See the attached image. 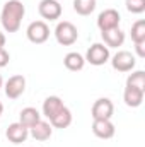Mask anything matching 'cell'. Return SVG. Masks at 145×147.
<instances>
[{
  "instance_id": "cell-1",
  "label": "cell",
  "mask_w": 145,
  "mask_h": 147,
  "mask_svg": "<svg viewBox=\"0 0 145 147\" xmlns=\"http://www.w3.org/2000/svg\"><path fill=\"white\" fill-rule=\"evenodd\" d=\"M24 16H26V7L21 0H7L0 12L2 28L7 33H17L21 29Z\"/></svg>"
},
{
  "instance_id": "cell-2",
  "label": "cell",
  "mask_w": 145,
  "mask_h": 147,
  "mask_svg": "<svg viewBox=\"0 0 145 147\" xmlns=\"http://www.w3.org/2000/svg\"><path fill=\"white\" fill-rule=\"evenodd\" d=\"M55 38L62 46H72L79 39V31L70 21H62L55 28Z\"/></svg>"
},
{
  "instance_id": "cell-3",
  "label": "cell",
  "mask_w": 145,
  "mask_h": 147,
  "mask_svg": "<svg viewBox=\"0 0 145 147\" xmlns=\"http://www.w3.org/2000/svg\"><path fill=\"white\" fill-rule=\"evenodd\" d=\"M84 58H85V62H89L91 65L101 67V65H104L106 62H109L111 53H109V48L104 43H94V45H91V48L87 50V53H85Z\"/></svg>"
},
{
  "instance_id": "cell-4",
  "label": "cell",
  "mask_w": 145,
  "mask_h": 147,
  "mask_svg": "<svg viewBox=\"0 0 145 147\" xmlns=\"http://www.w3.org/2000/svg\"><path fill=\"white\" fill-rule=\"evenodd\" d=\"M26 36L34 45H43L50 38V28L44 21H33L26 29Z\"/></svg>"
},
{
  "instance_id": "cell-5",
  "label": "cell",
  "mask_w": 145,
  "mask_h": 147,
  "mask_svg": "<svg viewBox=\"0 0 145 147\" xmlns=\"http://www.w3.org/2000/svg\"><path fill=\"white\" fill-rule=\"evenodd\" d=\"M137 65L135 55L126 50H119L113 58H111V67L118 72H132Z\"/></svg>"
},
{
  "instance_id": "cell-6",
  "label": "cell",
  "mask_w": 145,
  "mask_h": 147,
  "mask_svg": "<svg viewBox=\"0 0 145 147\" xmlns=\"http://www.w3.org/2000/svg\"><path fill=\"white\" fill-rule=\"evenodd\" d=\"M3 91H5V96L9 99H17L24 94L26 91V77L17 74V75H12L7 79V82L3 84Z\"/></svg>"
},
{
  "instance_id": "cell-7",
  "label": "cell",
  "mask_w": 145,
  "mask_h": 147,
  "mask_svg": "<svg viewBox=\"0 0 145 147\" xmlns=\"http://www.w3.org/2000/svg\"><path fill=\"white\" fill-rule=\"evenodd\" d=\"M121 22V16L116 9H104L99 16H97V28L99 31H109L114 28H119Z\"/></svg>"
},
{
  "instance_id": "cell-8",
  "label": "cell",
  "mask_w": 145,
  "mask_h": 147,
  "mask_svg": "<svg viewBox=\"0 0 145 147\" xmlns=\"http://www.w3.org/2000/svg\"><path fill=\"white\" fill-rule=\"evenodd\" d=\"M38 12L46 21H56L62 17L63 9H62L58 0H41L38 5Z\"/></svg>"
},
{
  "instance_id": "cell-9",
  "label": "cell",
  "mask_w": 145,
  "mask_h": 147,
  "mask_svg": "<svg viewBox=\"0 0 145 147\" xmlns=\"http://www.w3.org/2000/svg\"><path fill=\"white\" fill-rule=\"evenodd\" d=\"M114 113V105L109 98H99L94 101L92 105V110H91V115H92V120H99V118H108L111 120Z\"/></svg>"
},
{
  "instance_id": "cell-10",
  "label": "cell",
  "mask_w": 145,
  "mask_h": 147,
  "mask_svg": "<svg viewBox=\"0 0 145 147\" xmlns=\"http://www.w3.org/2000/svg\"><path fill=\"white\" fill-rule=\"evenodd\" d=\"M92 134L97 137V139H113L114 134H116V128L113 125V121L108 118H99V120H94L92 121Z\"/></svg>"
},
{
  "instance_id": "cell-11",
  "label": "cell",
  "mask_w": 145,
  "mask_h": 147,
  "mask_svg": "<svg viewBox=\"0 0 145 147\" xmlns=\"http://www.w3.org/2000/svg\"><path fill=\"white\" fill-rule=\"evenodd\" d=\"M5 137L9 142L12 144H22L26 142V139L29 137V128H26L22 123L15 121V123H10L5 130Z\"/></svg>"
},
{
  "instance_id": "cell-12",
  "label": "cell",
  "mask_w": 145,
  "mask_h": 147,
  "mask_svg": "<svg viewBox=\"0 0 145 147\" xmlns=\"http://www.w3.org/2000/svg\"><path fill=\"white\" fill-rule=\"evenodd\" d=\"M29 135L34 139V140H39V142H44L48 140L51 135H53V127L50 121H44V120H39L34 127L29 128Z\"/></svg>"
},
{
  "instance_id": "cell-13",
  "label": "cell",
  "mask_w": 145,
  "mask_h": 147,
  "mask_svg": "<svg viewBox=\"0 0 145 147\" xmlns=\"http://www.w3.org/2000/svg\"><path fill=\"white\" fill-rule=\"evenodd\" d=\"M144 96H145V91H140V89H137V87L125 86L123 101H125L126 106H130V108H138V106L144 103Z\"/></svg>"
},
{
  "instance_id": "cell-14",
  "label": "cell",
  "mask_w": 145,
  "mask_h": 147,
  "mask_svg": "<svg viewBox=\"0 0 145 147\" xmlns=\"http://www.w3.org/2000/svg\"><path fill=\"white\" fill-rule=\"evenodd\" d=\"M101 38H103V41L108 48H118L125 43V31H121L119 28H114V29H109V31H103Z\"/></svg>"
},
{
  "instance_id": "cell-15",
  "label": "cell",
  "mask_w": 145,
  "mask_h": 147,
  "mask_svg": "<svg viewBox=\"0 0 145 147\" xmlns=\"http://www.w3.org/2000/svg\"><path fill=\"white\" fill-rule=\"evenodd\" d=\"M63 106L65 105H63L62 98H58V96H48L43 101V116H46L48 120H51Z\"/></svg>"
},
{
  "instance_id": "cell-16",
  "label": "cell",
  "mask_w": 145,
  "mask_h": 147,
  "mask_svg": "<svg viewBox=\"0 0 145 147\" xmlns=\"http://www.w3.org/2000/svg\"><path fill=\"white\" fill-rule=\"evenodd\" d=\"M41 120V113L33 108V106H28V108H22L19 113V123H22L26 128H31L34 127L38 121Z\"/></svg>"
},
{
  "instance_id": "cell-17",
  "label": "cell",
  "mask_w": 145,
  "mask_h": 147,
  "mask_svg": "<svg viewBox=\"0 0 145 147\" xmlns=\"http://www.w3.org/2000/svg\"><path fill=\"white\" fill-rule=\"evenodd\" d=\"M72 118H73L72 111L68 110L67 106H63L62 110L50 120V123H51L53 128H68V127L72 125Z\"/></svg>"
},
{
  "instance_id": "cell-18",
  "label": "cell",
  "mask_w": 145,
  "mask_h": 147,
  "mask_svg": "<svg viewBox=\"0 0 145 147\" xmlns=\"http://www.w3.org/2000/svg\"><path fill=\"white\" fill-rule=\"evenodd\" d=\"M63 65H65L70 72H79V70L84 69V65H85V58H84L80 53H77V51H70V53L65 55V58H63Z\"/></svg>"
},
{
  "instance_id": "cell-19",
  "label": "cell",
  "mask_w": 145,
  "mask_h": 147,
  "mask_svg": "<svg viewBox=\"0 0 145 147\" xmlns=\"http://www.w3.org/2000/svg\"><path fill=\"white\" fill-rule=\"evenodd\" d=\"M73 10L79 16H91L96 10V0H73Z\"/></svg>"
},
{
  "instance_id": "cell-20",
  "label": "cell",
  "mask_w": 145,
  "mask_h": 147,
  "mask_svg": "<svg viewBox=\"0 0 145 147\" xmlns=\"http://www.w3.org/2000/svg\"><path fill=\"white\" fill-rule=\"evenodd\" d=\"M126 86L130 87H137L140 91H145V72L144 70H135L128 75L126 79Z\"/></svg>"
},
{
  "instance_id": "cell-21",
  "label": "cell",
  "mask_w": 145,
  "mask_h": 147,
  "mask_svg": "<svg viewBox=\"0 0 145 147\" xmlns=\"http://www.w3.org/2000/svg\"><path fill=\"white\" fill-rule=\"evenodd\" d=\"M130 34H132V41L133 43H142V41H145V21L144 19H138L137 22L132 24Z\"/></svg>"
},
{
  "instance_id": "cell-22",
  "label": "cell",
  "mask_w": 145,
  "mask_h": 147,
  "mask_svg": "<svg viewBox=\"0 0 145 147\" xmlns=\"http://www.w3.org/2000/svg\"><path fill=\"white\" fill-rule=\"evenodd\" d=\"M126 10L132 14H142L145 12V0H125Z\"/></svg>"
},
{
  "instance_id": "cell-23",
  "label": "cell",
  "mask_w": 145,
  "mask_h": 147,
  "mask_svg": "<svg viewBox=\"0 0 145 147\" xmlns=\"http://www.w3.org/2000/svg\"><path fill=\"white\" fill-rule=\"evenodd\" d=\"M9 60H10L9 51H7L5 48H0V69H2V67H5V65L9 63Z\"/></svg>"
},
{
  "instance_id": "cell-24",
  "label": "cell",
  "mask_w": 145,
  "mask_h": 147,
  "mask_svg": "<svg viewBox=\"0 0 145 147\" xmlns=\"http://www.w3.org/2000/svg\"><path fill=\"white\" fill-rule=\"evenodd\" d=\"M135 51L140 58H145V41L142 43H135Z\"/></svg>"
},
{
  "instance_id": "cell-25",
  "label": "cell",
  "mask_w": 145,
  "mask_h": 147,
  "mask_svg": "<svg viewBox=\"0 0 145 147\" xmlns=\"http://www.w3.org/2000/svg\"><path fill=\"white\" fill-rule=\"evenodd\" d=\"M5 39H7V38H5V34L0 31V48H3V46H5Z\"/></svg>"
},
{
  "instance_id": "cell-26",
  "label": "cell",
  "mask_w": 145,
  "mask_h": 147,
  "mask_svg": "<svg viewBox=\"0 0 145 147\" xmlns=\"http://www.w3.org/2000/svg\"><path fill=\"white\" fill-rule=\"evenodd\" d=\"M3 87V79H2V74H0V89Z\"/></svg>"
},
{
  "instance_id": "cell-27",
  "label": "cell",
  "mask_w": 145,
  "mask_h": 147,
  "mask_svg": "<svg viewBox=\"0 0 145 147\" xmlns=\"http://www.w3.org/2000/svg\"><path fill=\"white\" fill-rule=\"evenodd\" d=\"M2 113H3V105H2V101H0V116H2Z\"/></svg>"
}]
</instances>
